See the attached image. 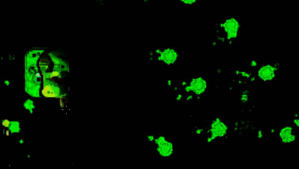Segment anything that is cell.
Returning a JSON list of instances; mask_svg holds the SVG:
<instances>
[{
	"mask_svg": "<svg viewBox=\"0 0 299 169\" xmlns=\"http://www.w3.org/2000/svg\"><path fill=\"white\" fill-rule=\"evenodd\" d=\"M177 57V54L175 51L172 49H168L161 52L159 59L167 64H170L176 61Z\"/></svg>",
	"mask_w": 299,
	"mask_h": 169,
	"instance_id": "obj_1",
	"label": "cell"
},
{
	"mask_svg": "<svg viewBox=\"0 0 299 169\" xmlns=\"http://www.w3.org/2000/svg\"><path fill=\"white\" fill-rule=\"evenodd\" d=\"M206 82L203 79L198 78L192 81L189 88L196 93L199 94L204 91L206 87Z\"/></svg>",
	"mask_w": 299,
	"mask_h": 169,
	"instance_id": "obj_2",
	"label": "cell"
},
{
	"mask_svg": "<svg viewBox=\"0 0 299 169\" xmlns=\"http://www.w3.org/2000/svg\"><path fill=\"white\" fill-rule=\"evenodd\" d=\"M260 74H261V76L263 77V78L269 79L272 77L273 73L272 69L270 68L265 67L261 69V72Z\"/></svg>",
	"mask_w": 299,
	"mask_h": 169,
	"instance_id": "obj_3",
	"label": "cell"
},
{
	"mask_svg": "<svg viewBox=\"0 0 299 169\" xmlns=\"http://www.w3.org/2000/svg\"><path fill=\"white\" fill-rule=\"evenodd\" d=\"M15 123L10 126V129L11 132L12 133H17L19 132L20 130L19 125Z\"/></svg>",
	"mask_w": 299,
	"mask_h": 169,
	"instance_id": "obj_4",
	"label": "cell"
},
{
	"mask_svg": "<svg viewBox=\"0 0 299 169\" xmlns=\"http://www.w3.org/2000/svg\"><path fill=\"white\" fill-rule=\"evenodd\" d=\"M183 2L185 3V4H192V3L195 2H196V1H194V0H192V1H182Z\"/></svg>",
	"mask_w": 299,
	"mask_h": 169,
	"instance_id": "obj_5",
	"label": "cell"
}]
</instances>
